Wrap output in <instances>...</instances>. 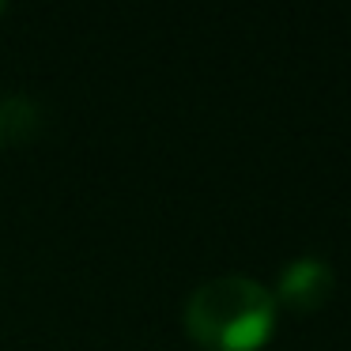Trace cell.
Listing matches in <instances>:
<instances>
[{
	"instance_id": "3957f363",
	"label": "cell",
	"mask_w": 351,
	"mask_h": 351,
	"mask_svg": "<svg viewBox=\"0 0 351 351\" xmlns=\"http://www.w3.org/2000/svg\"><path fill=\"white\" fill-rule=\"evenodd\" d=\"M0 140H4V125H0Z\"/></svg>"
},
{
	"instance_id": "7a4b0ae2",
	"label": "cell",
	"mask_w": 351,
	"mask_h": 351,
	"mask_svg": "<svg viewBox=\"0 0 351 351\" xmlns=\"http://www.w3.org/2000/svg\"><path fill=\"white\" fill-rule=\"evenodd\" d=\"M332 291H336L332 265H325L317 257H298L280 272L272 298L276 306H287L295 313H317L332 298Z\"/></svg>"
},
{
	"instance_id": "6da1fadb",
	"label": "cell",
	"mask_w": 351,
	"mask_h": 351,
	"mask_svg": "<svg viewBox=\"0 0 351 351\" xmlns=\"http://www.w3.org/2000/svg\"><path fill=\"white\" fill-rule=\"evenodd\" d=\"M276 298L250 276H215L185 302V332L204 351H261L276 328Z\"/></svg>"
},
{
	"instance_id": "277c9868",
	"label": "cell",
	"mask_w": 351,
	"mask_h": 351,
	"mask_svg": "<svg viewBox=\"0 0 351 351\" xmlns=\"http://www.w3.org/2000/svg\"><path fill=\"white\" fill-rule=\"evenodd\" d=\"M0 12H4V8H0Z\"/></svg>"
}]
</instances>
